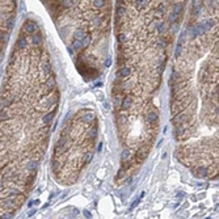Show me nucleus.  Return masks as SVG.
I'll use <instances>...</instances> for the list:
<instances>
[{
	"instance_id": "f03ea898",
	"label": "nucleus",
	"mask_w": 219,
	"mask_h": 219,
	"mask_svg": "<svg viewBox=\"0 0 219 219\" xmlns=\"http://www.w3.org/2000/svg\"><path fill=\"white\" fill-rule=\"evenodd\" d=\"M188 0H116L117 66L147 59L161 78Z\"/></svg>"
},
{
	"instance_id": "20e7f679",
	"label": "nucleus",
	"mask_w": 219,
	"mask_h": 219,
	"mask_svg": "<svg viewBox=\"0 0 219 219\" xmlns=\"http://www.w3.org/2000/svg\"><path fill=\"white\" fill-rule=\"evenodd\" d=\"M15 16V0H2V30L8 37V30Z\"/></svg>"
},
{
	"instance_id": "f257e3e1",
	"label": "nucleus",
	"mask_w": 219,
	"mask_h": 219,
	"mask_svg": "<svg viewBox=\"0 0 219 219\" xmlns=\"http://www.w3.org/2000/svg\"><path fill=\"white\" fill-rule=\"evenodd\" d=\"M179 160L196 177L219 180V0H193L172 76Z\"/></svg>"
},
{
	"instance_id": "7ed1b4c3",
	"label": "nucleus",
	"mask_w": 219,
	"mask_h": 219,
	"mask_svg": "<svg viewBox=\"0 0 219 219\" xmlns=\"http://www.w3.org/2000/svg\"><path fill=\"white\" fill-rule=\"evenodd\" d=\"M70 51L78 57L97 49L109 30L112 0H41Z\"/></svg>"
}]
</instances>
